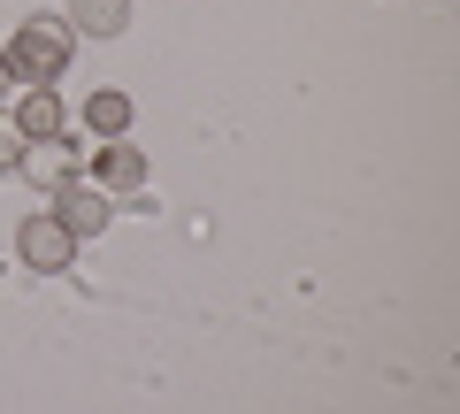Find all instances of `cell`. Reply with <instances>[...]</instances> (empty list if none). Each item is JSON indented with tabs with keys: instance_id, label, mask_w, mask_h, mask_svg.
<instances>
[{
	"instance_id": "5b68a950",
	"label": "cell",
	"mask_w": 460,
	"mask_h": 414,
	"mask_svg": "<svg viewBox=\"0 0 460 414\" xmlns=\"http://www.w3.org/2000/svg\"><path fill=\"white\" fill-rule=\"evenodd\" d=\"M93 184H100V192H138V184H146V154H138V146H115V138H108V146H93Z\"/></svg>"
},
{
	"instance_id": "ba28073f",
	"label": "cell",
	"mask_w": 460,
	"mask_h": 414,
	"mask_svg": "<svg viewBox=\"0 0 460 414\" xmlns=\"http://www.w3.org/2000/svg\"><path fill=\"white\" fill-rule=\"evenodd\" d=\"M84 131H93V138H123V131H131V92L100 84V92L84 100Z\"/></svg>"
},
{
	"instance_id": "6da1fadb",
	"label": "cell",
	"mask_w": 460,
	"mask_h": 414,
	"mask_svg": "<svg viewBox=\"0 0 460 414\" xmlns=\"http://www.w3.org/2000/svg\"><path fill=\"white\" fill-rule=\"evenodd\" d=\"M69 54H77V31H69L62 16H23L16 31H8V47H0V62H8L16 84H54L69 69Z\"/></svg>"
},
{
	"instance_id": "52a82bcc",
	"label": "cell",
	"mask_w": 460,
	"mask_h": 414,
	"mask_svg": "<svg viewBox=\"0 0 460 414\" xmlns=\"http://www.w3.org/2000/svg\"><path fill=\"white\" fill-rule=\"evenodd\" d=\"M16 131H23V146L31 138H62V100H54V84H31L16 100Z\"/></svg>"
},
{
	"instance_id": "30bf717a",
	"label": "cell",
	"mask_w": 460,
	"mask_h": 414,
	"mask_svg": "<svg viewBox=\"0 0 460 414\" xmlns=\"http://www.w3.org/2000/svg\"><path fill=\"white\" fill-rule=\"evenodd\" d=\"M8 92H16V77H8V62H0V100H8Z\"/></svg>"
},
{
	"instance_id": "3957f363",
	"label": "cell",
	"mask_w": 460,
	"mask_h": 414,
	"mask_svg": "<svg viewBox=\"0 0 460 414\" xmlns=\"http://www.w3.org/2000/svg\"><path fill=\"white\" fill-rule=\"evenodd\" d=\"M54 223H62V231L84 246V238H100V231L115 223V199L100 192V184H84V177H77V184H62V192H54Z\"/></svg>"
},
{
	"instance_id": "9c48e42d",
	"label": "cell",
	"mask_w": 460,
	"mask_h": 414,
	"mask_svg": "<svg viewBox=\"0 0 460 414\" xmlns=\"http://www.w3.org/2000/svg\"><path fill=\"white\" fill-rule=\"evenodd\" d=\"M8 169H23V131L16 123H0V177H8Z\"/></svg>"
},
{
	"instance_id": "7a4b0ae2",
	"label": "cell",
	"mask_w": 460,
	"mask_h": 414,
	"mask_svg": "<svg viewBox=\"0 0 460 414\" xmlns=\"http://www.w3.org/2000/svg\"><path fill=\"white\" fill-rule=\"evenodd\" d=\"M16 261H23V269H39V277H62V269L77 261V238L54 223V207L23 216V231H16Z\"/></svg>"
},
{
	"instance_id": "277c9868",
	"label": "cell",
	"mask_w": 460,
	"mask_h": 414,
	"mask_svg": "<svg viewBox=\"0 0 460 414\" xmlns=\"http://www.w3.org/2000/svg\"><path fill=\"white\" fill-rule=\"evenodd\" d=\"M77 169H84V146H69V138H31V146H23V177L47 184V192L77 184Z\"/></svg>"
},
{
	"instance_id": "8992f818",
	"label": "cell",
	"mask_w": 460,
	"mask_h": 414,
	"mask_svg": "<svg viewBox=\"0 0 460 414\" xmlns=\"http://www.w3.org/2000/svg\"><path fill=\"white\" fill-rule=\"evenodd\" d=\"M69 31L77 39H115L123 23H131V0H69Z\"/></svg>"
}]
</instances>
